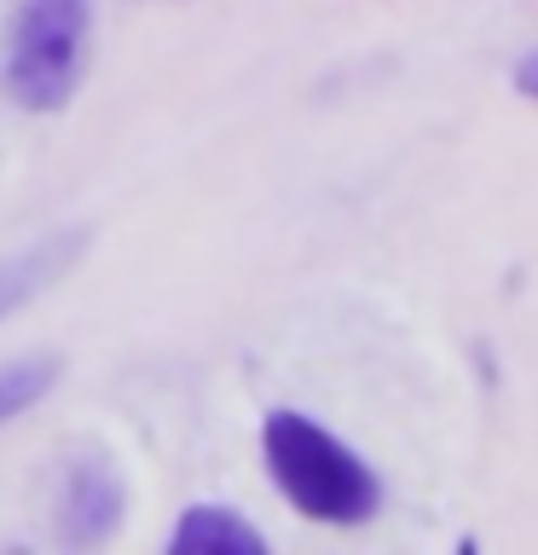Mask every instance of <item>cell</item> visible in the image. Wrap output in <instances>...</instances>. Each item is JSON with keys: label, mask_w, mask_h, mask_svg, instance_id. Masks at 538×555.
<instances>
[{"label": "cell", "mask_w": 538, "mask_h": 555, "mask_svg": "<svg viewBox=\"0 0 538 555\" xmlns=\"http://www.w3.org/2000/svg\"><path fill=\"white\" fill-rule=\"evenodd\" d=\"M116 527H121V480L104 451H87L64 480V538L69 544H104Z\"/></svg>", "instance_id": "obj_3"}, {"label": "cell", "mask_w": 538, "mask_h": 555, "mask_svg": "<svg viewBox=\"0 0 538 555\" xmlns=\"http://www.w3.org/2000/svg\"><path fill=\"white\" fill-rule=\"evenodd\" d=\"M515 87H521L527 99H538V52H527V59L515 64Z\"/></svg>", "instance_id": "obj_7"}, {"label": "cell", "mask_w": 538, "mask_h": 555, "mask_svg": "<svg viewBox=\"0 0 538 555\" xmlns=\"http://www.w3.org/2000/svg\"><path fill=\"white\" fill-rule=\"evenodd\" d=\"M168 550L174 555H260L267 538H260V527H249L243 515L220 509V503H197V509H185L174 520Z\"/></svg>", "instance_id": "obj_4"}, {"label": "cell", "mask_w": 538, "mask_h": 555, "mask_svg": "<svg viewBox=\"0 0 538 555\" xmlns=\"http://www.w3.org/2000/svg\"><path fill=\"white\" fill-rule=\"evenodd\" d=\"M260 457H267L272 486L290 498V509L307 520L359 527L382 509V480L371 475V463L302 411H267Z\"/></svg>", "instance_id": "obj_1"}, {"label": "cell", "mask_w": 538, "mask_h": 555, "mask_svg": "<svg viewBox=\"0 0 538 555\" xmlns=\"http://www.w3.org/2000/svg\"><path fill=\"white\" fill-rule=\"evenodd\" d=\"M93 7L87 0H24L7 35V87L24 111H64L87 76Z\"/></svg>", "instance_id": "obj_2"}, {"label": "cell", "mask_w": 538, "mask_h": 555, "mask_svg": "<svg viewBox=\"0 0 538 555\" xmlns=\"http://www.w3.org/2000/svg\"><path fill=\"white\" fill-rule=\"evenodd\" d=\"M52 382H59V359H52V353L7 359V364H0V423L24 416L41 393H52Z\"/></svg>", "instance_id": "obj_6"}, {"label": "cell", "mask_w": 538, "mask_h": 555, "mask_svg": "<svg viewBox=\"0 0 538 555\" xmlns=\"http://www.w3.org/2000/svg\"><path fill=\"white\" fill-rule=\"evenodd\" d=\"M81 249V237H64V243H41V249H29V255H17L0 267V312L17 307V301H29L41 284H52L59 278V267H69Z\"/></svg>", "instance_id": "obj_5"}]
</instances>
